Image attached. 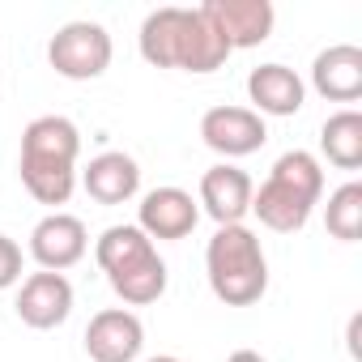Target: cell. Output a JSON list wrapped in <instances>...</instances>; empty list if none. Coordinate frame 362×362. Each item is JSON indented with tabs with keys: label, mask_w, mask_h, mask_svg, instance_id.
Here are the masks:
<instances>
[{
	"label": "cell",
	"mask_w": 362,
	"mask_h": 362,
	"mask_svg": "<svg viewBox=\"0 0 362 362\" xmlns=\"http://www.w3.org/2000/svg\"><path fill=\"white\" fill-rule=\"evenodd\" d=\"M247 98H252V111L264 119V115H298L303 103H307V86L294 69L286 64H260L247 73Z\"/></svg>",
	"instance_id": "2e32d148"
},
{
	"label": "cell",
	"mask_w": 362,
	"mask_h": 362,
	"mask_svg": "<svg viewBox=\"0 0 362 362\" xmlns=\"http://www.w3.org/2000/svg\"><path fill=\"white\" fill-rule=\"evenodd\" d=\"M145 362H179L175 354H153V358H145Z\"/></svg>",
	"instance_id": "44dd1931"
},
{
	"label": "cell",
	"mask_w": 362,
	"mask_h": 362,
	"mask_svg": "<svg viewBox=\"0 0 362 362\" xmlns=\"http://www.w3.org/2000/svg\"><path fill=\"white\" fill-rule=\"evenodd\" d=\"M94 260L128 307H149L166 294V260L136 226H107L94 243Z\"/></svg>",
	"instance_id": "5b68a950"
},
{
	"label": "cell",
	"mask_w": 362,
	"mask_h": 362,
	"mask_svg": "<svg viewBox=\"0 0 362 362\" xmlns=\"http://www.w3.org/2000/svg\"><path fill=\"white\" fill-rule=\"evenodd\" d=\"M226 362H269V358H260L256 349H235V354H230Z\"/></svg>",
	"instance_id": "ffe728a7"
},
{
	"label": "cell",
	"mask_w": 362,
	"mask_h": 362,
	"mask_svg": "<svg viewBox=\"0 0 362 362\" xmlns=\"http://www.w3.org/2000/svg\"><path fill=\"white\" fill-rule=\"evenodd\" d=\"M86 252H90V235H86V222L73 214H47L30 230V260L43 273H64L81 264Z\"/></svg>",
	"instance_id": "ba28073f"
},
{
	"label": "cell",
	"mask_w": 362,
	"mask_h": 362,
	"mask_svg": "<svg viewBox=\"0 0 362 362\" xmlns=\"http://www.w3.org/2000/svg\"><path fill=\"white\" fill-rule=\"evenodd\" d=\"M18 320L35 332H52L73 315V281L64 273H30L18 290Z\"/></svg>",
	"instance_id": "7c38bea8"
},
{
	"label": "cell",
	"mask_w": 362,
	"mask_h": 362,
	"mask_svg": "<svg viewBox=\"0 0 362 362\" xmlns=\"http://www.w3.org/2000/svg\"><path fill=\"white\" fill-rule=\"evenodd\" d=\"M205 277L218 303L252 307L269 290V256L252 226H218L205 243Z\"/></svg>",
	"instance_id": "277c9868"
},
{
	"label": "cell",
	"mask_w": 362,
	"mask_h": 362,
	"mask_svg": "<svg viewBox=\"0 0 362 362\" xmlns=\"http://www.w3.org/2000/svg\"><path fill=\"white\" fill-rule=\"evenodd\" d=\"M197 222H201V205L184 188H153L136 205V230L145 239H158V243L188 239L197 230Z\"/></svg>",
	"instance_id": "52a82bcc"
},
{
	"label": "cell",
	"mask_w": 362,
	"mask_h": 362,
	"mask_svg": "<svg viewBox=\"0 0 362 362\" xmlns=\"http://www.w3.org/2000/svg\"><path fill=\"white\" fill-rule=\"evenodd\" d=\"M201 13L230 43V52L260 47L273 35V26H277V9L269 5V0H205Z\"/></svg>",
	"instance_id": "30bf717a"
},
{
	"label": "cell",
	"mask_w": 362,
	"mask_h": 362,
	"mask_svg": "<svg viewBox=\"0 0 362 362\" xmlns=\"http://www.w3.org/2000/svg\"><path fill=\"white\" fill-rule=\"evenodd\" d=\"M320 149L337 170H358L362 166V111L345 107L328 115L320 128Z\"/></svg>",
	"instance_id": "e0dca14e"
},
{
	"label": "cell",
	"mask_w": 362,
	"mask_h": 362,
	"mask_svg": "<svg viewBox=\"0 0 362 362\" xmlns=\"http://www.w3.org/2000/svg\"><path fill=\"white\" fill-rule=\"evenodd\" d=\"M324 226H328L332 239L358 243V235H362V184H358V179L341 184V188L328 197V205H324Z\"/></svg>",
	"instance_id": "ac0fdd59"
},
{
	"label": "cell",
	"mask_w": 362,
	"mask_h": 362,
	"mask_svg": "<svg viewBox=\"0 0 362 362\" xmlns=\"http://www.w3.org/2000/svg\"><path fill=\"white\" fill-rule=\"evenodd\" d=\"M145 349V324L128 307H103L86 324V354L94 362H136Z\"/></svg>",
	"instance_id": "9c48e42d"
},
{
	"label": "cell",
	"mask_w": 362,
	"mask_h": 362,
	"mask_svg": "<svg viewBox=\"0 0 362 362\" xmlns=\"http://www.w3.org/2000/svg\"><path fill=\"white\" fill-rule=\"evenodd\" d=\"M22 247L9 239V235H0V290H13L22 281Z\"/></svg>",
	"instance_id": "d6986e66"
},
{
	"label": "cell",
	"mask_w": 362,
	"mask_h": 362,
	"mask_svg": "<svg viewBox=\"0 0 362 362\" xmlns=\"http://www.w3.org/2000/svg\"><path fill=\"white\" fill-rule=\"evenodd\" d=\"M252 175L230 166V162H218L201 175V192H197V205L218 222V226H239L247 214H252Z\"/></svg>",
	"instance_id": "4fadbf2b"
},
{
	"label": "cell",
	"mask_w": 362,
	"mask_h": 362,
	"mask_svg": "<svg viewBox=\"0 0 362 362\" xmlns=\"http://www.w3.org/2000/svg\"><path fill=\"white\" fill-rule=\"evenodd\" d=\"M311 86L328 103H358L362 98V47L332 43L311 60Z\"/></svg>",
	"instance_id": "9a60e30c"
},
{
	"label": "cell",
	"mask_w": 362,
	"mask_h": 362,
	"mask_svg": "<svg viewBox=\"0 0 362 362\" xmlns=\"http://www.w3.org/2000/svg\"><path fill=\"white\" fill-rule=\"evenodd\" d=\"M81 188L98 205H128L141 192V166L132 153L107 149V153L90 158V166L81 170Z\"/></svg>",
	"instance_id": "5bb4252c"
},
{
	"label": "cell",
	"mask_w": 362,
	"mask_h": 362,
	"mask_svg": "<svg viewBox=\"0 0 362 362\" xmlns=\"http://www.w3.org/2000/svg\"><path fill=\"white\" fill-rule=\"evenodd\" d=\"M77 153H81V132L69 115H39L22 132V153H18V175L22 188L60 214L77 188Z\"/></svg>",
	"instance_id": "7a4b0ae2"
},
{
	"label": "cell",
	"mask_w": 362,
	"mask_h": 362,
	"mask_svg": "<svg viewBox=\"0 0 362 362\" xmlns=\"http://www.w3.org/2000/svg\"><path fill=\"white\" fill-rule=\"evenodd\" d=\"M201 141L222 158H247L269 141V124L252 107H209L201 115Z\"/></svg>",
	"instance_id": "8fae6325"
},
{
	"label": "cell",
	"mask_w": 362,
	"mask_h": 362,
	"mask_svg": "<svg viewBox=\"0 0 362 362\" xmlns=\"http://www.w3.org/2000/svg\"><path fill=\"white\" fill-rule=\"evenodd\" d=\"M111 35L98 22H64L47 43V64L69 81H94L111 69Z\"/></svg>",
	"instance_id": "8992f818"
},
{
	"label": "cell",
	"mask_w": 362,
	"mask_h": 362,
	"mask_svg": "<svg viewBox=\"0 0 362 362\" xmlns=\"http://www.w3.org/2000/svg\"><path fill=\"white\" fill-rule=\"evenodd\" d=\"M324 197V170H320V158L307 153V149H286L269 179L252 192V214L260 218V226L277 230V235H298L315 205Z\"/></svg>",
	"instance_id": "3957f363"
},
{
	"label": "cell",
	"mask_w": 362,
	"mask_h": 362,
	"mask_svg": "<svg viewBox=\"0 0 362 362\" xmlns=\"http://www.w3.org/2000/svg\"><path fill=\"white\" fill-rule=\"evenodd\" d=\"M136 47L153 69H184V73H218L230 60V43L214 30L201 9H153L141 22Z\"/></svg>",
	"instance_id": "6da1fadb"
}]
</instances>
